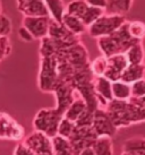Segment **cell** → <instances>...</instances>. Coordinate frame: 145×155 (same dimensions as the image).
<instances>
[{
    "instance_id": "13",
    "label": "cell",
    "mask_w": 145,
    "mask_h": 155,
    "mask_svg": "<svg viewBox=\"0 0 145 155\" xmlns=\"http://www.w3.org/2000/svg\"><path fill=\"white\" fill-rule=\"evenodd\" d=\"M94 90L98 96L99 108L106 109L108 103L113 100L112 94V82L104 76L94 77Z\"/></svg>"
},
{
    "instance_id": "36",
    "label": "cell",
    "mask_w": 145,
    "mask_h": 155,
    "mask_svg": "<svg viewBox=\"0 0 145 155\" xmlns=\"http://www.w3.org/2000/svg\"><path fill=\"white\" fill-rule=\"evenodd\" d=\"M85 2L89 6H92V7L104 9L106 12L108 9V0H85Z\"/></svg>"
},
{
    "instance_id": "32",
    "label": "cell",
    "mask_w": 145,
    "mask_h": 155,
    "mask_svg": "<svg viewBox=\"0 0 145 155\" xmlns=\"http://www.w3.org/2000/svg\"><path fill=\"white\" fill-rule=\"evenodd\" d=\"M13 47L9 36H0V62L10 56Z\"/></svg>"
},
{
    "instance_id": "30",
    "label": "cell",
    "mask_w": 145,
    "mask_h": 155,
    "mask_svg": "<svg viewBox=\"0 0 145 155\" xmlns=\"http://www.w3.org/2000/svg\"><path fill=\"white\" fill-rule=\"evenodd\" d=\"M75 128H76V124L74 121L67 119L66 117H64L61 122H60L59 128H58V135L69 139L72 137V133L75 131Z\"/></svg>"
},
{
    "instance_id": "24",
    "label": "cell",
    "mask_w": 145,
    "mask_h": 155,
    "mask_svg": "<svg viewBox=\"0 0 145 155\" xmlns=\"http://www.w3.org/2000/svg\"><path fill=\"white\" fill-rule=\"evenodd\" d=\"M112 94L116 100L128 101L132 99V85L121 79L112 82Z\"/></svg>"
},
{
    "instance_id": "5",
    "label": "cell",
    "mask_w": 145,
    "mask_h": 155,
    "mask_svg": "<svg viewBox=\"0 0 145 155\" xmlns=\"http://www.w3.org/2000/svg\"><path fill=\"white\" fill-rule=\"evenodd\" d=\"M25 138L24 127L7 112H0V140L21 142Z\"/></svg>"
},
{
    "instance_id": "7",
    "label": "cell",
    "mask_w": 145,
    "mask_h": 155,
    "mask_svg": "<svg viewBox=\"0 0 145 155\" xmlns=\"http://www.w3.org/2000/svg\"><path fill=\"white\" fill-rule=\"evenodd\" d=\"M106 110L118 129L126 128L133 125L130 114H129V109H128V101L116 99L111 100L108 103Z\"/></svg>"
},
{
    "instance_id": "22",
    "label": "cell",
    "mask_w": 145,
    "mask_h": 155,
    "mask_svg": "<svg viewBox=\"0 0 145 155\" xmlns=\"http://www.w3.org/2000/svg\"><path fill=\"white\" fill-rule=\"evenodd\" d=\"M52 146L53 155H75L70 140L60 135L52 137Z\"/></svg>"
},
{
    "instance_id": "25",
    "label": "cell",
    "mask_w": 145,
    "mask_h": 155,
    "mask_svg": "<svg viewBox=\"0 0 145 155\" xmlns=\"http://www.w3.org/2000/svg\"><path fill=\"white\" fill-rule=\"evenodd\" d=\"M134 0H108V13H118L126 14L128 13L133 6Z\"/></svg>"
},
{
    "instance_id": "6",
    "label": "cell",
    "mask_w": 145,
    "mask_h": 155,
    "mask_svg": "<svg viewBox=\"0 0 145 155\" xmlns=\"http://www.w3.org/2000/svg\"><path fill=\"white\" fill-rule=\"evenodd\" d=\"M22 142L27 147H30L35 155H53L52 138L42 131L34 130L30 135L25 136Z\"/></svg>"
},
{
    "instance_id": "34",
    "label": "cell",
    "mask_w": 145,
    "mask_h": 155,
    "mask_svg": "<svg viewBox=\"0 0 145 155\" xmlns=\"http://www.w3.org/2000/svg\"><path fill=\"white\" fill-rule=\"evenodd\" d=\"M18 39L23 41V42H25V43H31V42H33L34 41V36L31 34V32L26 27L22 25L19 27V30H18Z\"/></svg>"
},
{
    "instance_id": "16",
    "label": "cell",
    "mask_w": 145,
    "mask_h": 155,
    "mask_svg": "<svg viewBox=\"0 0 145 155\" xmlns=\"http://www.w3.org/2000/svg\"><path fill=\"white\" fill-rule=\"evenodd\" d=\"M128 103L133 125L145 122V96L140 99L132 97L130 100H128Z\"/></svg>"
},
{
    "instance_id": "27",
    "label": "cell",
    "mask_w": 145,
    "mask_h": 155,
    "mask_svg": "<svg viewBox=\"0 0 145 155\" xmlns=\"http://www.w3.org/2000/svg\"><path fill=\"white\" fill-rule=\"evenodd\" d=\"M108 68V57L101 56L96 57L94 60L91 61V70L95 77L99 76H104Z\"/></svg>"
},
{
    "instance_id": "28",
    "label": "cell",
    "mask_w": 145,
    "mask_h": 155,
    "mask_svg": "<svg viewBox=\"0 0 145 155\" xmlns=\"http://www.w3.org/2000/svg\"><path fill=\"white\" fill-rule=\"evenodd\" d=\"M104 13H107L104 9L98 8V7H92V6H89L86 12L84 13L83 17H82V21L84 22L87 27L90 25H92L98 18H100Z\"/></svg>"
},
{
    "instance_id": "29",
    "label": "cell",
    "mask_w": 145,
    "mask_h": 155,
    "mask_svg": "<svg viewBox=\"0 0 145 155\" xmlns=\"http://www.w3.org/2000/svg\"><path fill=\"white\" fill-rule=\"evenodd\" d=\"M128 31L133 38L137 41H143L145 39V23L142 21L128 22Z\"/></svg>"
},
{
    "instance_id": "20",
    "label": "cell",
    "mask_w": 145,
    "mask_h": 155,
    "mask_svg": "<svg viewBox=\"0 0 145 155\" xmlns=\"http://www.w3.org/2000/svg\"><path fill=\"white\" fill-rule=\"evenodd\" d=\"M46 6H47L48 13L49 16L56 21V22H60L62 21V17L66 14V6L67 4L64 0H44Z\"/></svg>"
},
{
    "instance_id": "33",
    "label": "cell",
    "mask_w": 145,
    "mask_h": 155,
    "mask_svg": "<svg viewBox=\"0 0 145 155\" xmlns=\"http://www.w3.org/2000/svg\"><path fill=\"white\" fill-rule=\"evenodd\" d=\"M132 85V97H144L145 96V78H142L137 82L130 84Z\"/></svg>"
},
{
    "instance_id": "1",
    "label": "cell",
    "mask_w": 145,
    "mask_h": 155,
    "mask_svg": "<svg viewBox=\"0 0 145 155\" xmlns=\"http://www.w3.org/2000/svg\"><path fill=\"white\" fill-rule=\"evenodd\" d=\"M96 40H98V48L101 54L108 57V58L118 54V53H125L133 44L138 42L129 33L128 22L125 23L115 33L107 35V36L99 38Z\"/></svg>"
},
{
    "instance_id": "23",
    "label": "cell",
    "mask_w": 145,
    "mask_h": 155,
    "mask_svg": "<svg viewBox=\"0 0 145 155\" xmlns=\"http://www.w3.org/2000/svg\"><path fill=\"white\" fill-rule=\"evenodd\" d=\"M96 155H113V143L112 137L109 136H99L92 144Z\"/></svg>"
},
{
    "instance_id": "26",
    "label": "cell",
    "mask_w": 145,
    "mask_h": 155,
    "mask_svg": "<svg viewBox=\"0 0 145 155\" xmlns=\"http://www.w3.org/2000/svg\"><path fill=\"white\" fill-rule=\"evenodd\" d=\"M87 7L89 5L85 2V0H70L66 6V13L82 18Z\"/></svg>"
},
{
    "instance_id": "31",
    "label": "cell",
    "mask_w": 145,
    "mask_h": 155,
    "mask_svg": "<svg viewBox=\"0 0 145 155\" xmlns=\"http://www.w3.org/2000/svg\"><path fill=\"white\" fill-rule=\"evenodd\" d=\"M13 32V22L6 14H0V36H9Z\"/></svg>"
},
{
    "instance_id": "39",
    "label": "cell",
    "mask_w": 145,
    "mask_h": 155,
    "mask_svg": "<svg viewBox=\"0 0 145 155\" xmlns=\"http://www.w3.org/2000/svg\"><path fill=\"white\" fill-rule=\"evenodd\" d=\"M2 13V4H1V0H0V14Z\"/></svg>"
},
{
    "instance_id": "37",
    "label": "cell",
    "mask_w": 145,
    "mask_h": 155,
    "mask_svg": "<svg viewBox=\"0 0 145 155\" xmlns=\"http://www.w3.org/2000/svg\"><path fill=\"white\" fill-rule=\"evenodd\" d=\"M78 155H96V153L94 152L93 147L89 146V147H86V148H84Z\"/></svg>"
},
{
    "instance_id": "12",
    "label": "cell",
    "mask_w": 145,
    "mask_h": 155,
    "mask_svg": "<svg viewBox=\"0 0 145 155\" xmlns=\"http://www.w3.org/2000/svg\"><path fill=\"white\" fill-rule=\"evenodd\" d=\"M129 62L125 53H118L108 58V68L104 74V77L110 79L111 82L119 81L124 70L128 67Z\"/></svg>"
},
{
    "instance_id": "21",
    "label": "cell",
    "mask_w": 145,
    "mask_h": 155,
    "mask_svg": "<svg viewBox=\"0 0 145 155\" xmlns=\"http://www.w3.org/2000/svg\"><path fill=\"white\" fill-rule=\"evenodd\" d=\"M125 54L127 57L128 62L130 65H140L144 64L145 60V48L142 43V41H138L135 44H133L132 47L125 52Z\"/></svg>"
},
{
    "instance_id": "10",
    "label": "cell",
    "mask_w": 145,
    "mask_h": 155,
    "mask_svg": "<svg viewBox=\"0 0 145 155\" xmlns=\"http://www.w3.org/2000/svg\"><path fill=\"white\" fill-rule=\"evenodd\" d=\"M94 131L98 136H109V137H115L118 128L116 127L113 121L109 116L106 109L99 108L94 111L93 124H92Z\"/></svg>"
},
{
    "instance_id": "35",
    "label": "cell",
    "mask_w": 145,
    "mask_h": 155,
    "mask_svg": "<svg viewBox=\"0 0 145 155\" xmlns=\"http://www.w3.org/2000/svg\"><path fill=\"white\" fill-rule=\"evenodd\" d=\"M13 155H35V153L31 150L30 147L26 146L24 143L21 142L16 145L13 152Z\"/></svg>"
},
{
    "instance_id": "18",
    "label": "cell",
    "mask_w": 145,
    "mask_h": 155,
    "mask_svg": "<svg viewBox=\"0 0 145 155\" xmlns=\"http://www.w3.org/2000/svg\"><path fill=\"white\" fill-rule=\"evenodd\" d=\"M142 78H145V64H140V65L129 64L127 68L124 70L120 79L128 84H133Z\"/></svg>"
},
{
    "instance_id": "3",
    "label": "cell",
    "mask_w": 145,
    "mask_h": 155,
    "mask_svg": "<svg viewBox=\"0 0 145 155\" xmlns=\"http://www.w3.org/2000/svg\"><path fill=\"white\" fill-rule=\"evenodd\" d=\"M125 23H127V18L124 14L118 13H104L100 18L87 27V33L91 38L99 39L102 36H107L115 33L119 30Z\"/></svg>"
},
{
    "instance_id": "17",
    "label": "cell",
    "mask_w": 145,
    "mask_h": 155,
    "mask_svg": "<svg viewBox=\"0 0 145 155\" xmlns=\"http://www.w3.org/2000/svg\"><path fill=\"white\" fill-rule=\"evenodd\" d=\"M87 109H89V107H87V103L85 102V100L78 94L76 97H75L74 102L69 105V108L67 109V111L65 112L64 117H66L67 119L74 121V122H76Z\"/></svg>"
},
{
    "instance_id": "9",
    "label": "cell",
    "mask_w": 145,
    "mask_h": 155,
    "mask_svg": "<svg viewBox=\"0 0 145 155\" xmlns=\"http://www.w3.org/2000/svg\"><path fill=\"white\" fill-rule=\"evenodd\" d=\"M51 22L50 16H23L22 25L30 31L35 40H42L49 35Z\"/></svg>"
},
{
    "instance_id": "8",
    "label": "cell",
    "mask_w": 145,
    "mask_h": 155,
    "mask_svg": "<svg viewBox=\"0 0 145 155\" xmlns=\"http://www.w3.org/2000/svg\"><path fill=\"white\" fill-rule=\"evenodd\" d=\"M98 137L99 136L94 131L92 126H76L75 131L69 138L75 155H78L86 147L92 146V144Z\"/></svg>"
},
{
    "instance_id": "4",
    "label": "cell",
    "mask_w": 145,
    "mask_h": 155,
    "mask_svg": "<svg viewBox=\"0 0 145 155\" xmlns=\"http://www.w3.org/2000/svg\"><path fill=\"white\" fill-rule=\"evenodd\" d=\"M62 118L64 114L56 107L40 109L33 118V128L52 138L58 135V128Z\"/></svg>"
},
{
    "instance_id": "14",
    "label": "cell",
    "mask_w": 145,
    "mask_h": 155,
    "mask_svg": "<svg viewBox=\"0 0 145 155\" xmlns=\"http://www.w3.org/2000/svg\"><path fill=\"white\" fill-rule=\"evenodd\" d=\"M16 6L23 16H49L44 0H16Z\"/></svg>"
},
{
    "instance_id": "38",
    "label": "cell",
    "mask_w": 145,
    "mask_h": 155,
    "mask_svg": "<svg viewBox=\"0 0 145 155\" xmlns=\"http://www.w3.org/2000/svg\"><path fill=\"white\" fill-rule=\"evenodd\" d=\"M120 155H130L129 153H127V152H124V151H121V154Z\"/></svg>"
},
{
    "instance_id": "11",
    "label": "cell",
    "mask_w": 145,
    "mask_h": 155,
    "mask_svg": "<svg viewBox=\"0 0 145 155\" xmlns=\"http://www.w3.org/2000/svg\"><path fill=\"white\" fill-rule=\"evenodd\" d=\"M52 94H55L56 97V108L62 114H65L69 105L74 102L75 97L78 95V92L69 83L59 82Z\"/></svg>"
},
{
    "instance_id": "2",
    "label": "cell",
    "mask_w": 145,
    "mask_h": 155,
    "mask_svg": "<svg viewBox=\"0 0 145 155\" xmlns=\"http://www.w3.org/2000/svg\"><path fill=\"white\" fill-rule=\"evenodd\" d=\"M59 83L58 59L55 56L40 57L38 87L43 93H53Z\"/></svg>"
},
{
    "instance_id": "19",
    "label": "cell",
    "mask_w": 145,
    "mask_h": 155,
    "mask_svg": "<svg viewBox=\"0 0 145 155\" xmlns=\"http://www.w3.org/2000/svg\"><path fill=\"white\" fill-rule=\"evenodd\" d=\"M123 151L130 155H145V137L128 138L123 144Z\"/></svg>"
},
{
    "instance_id": "15",
    "label": "cell",
    "mask_w": 145,
    "mask_h": 155,
    "mask_svg": "<svg viewBox=\"0 0 145 155\" xmlns=\"http://www.w3.org/2000/svg\"><path fill=\"white\" fill-rule=\"evenodd\" d=\"M61 23L69 32H72V34L77 35V36H81L87 32V26L84 24L82 18L70 15V14H65Z\"/></svg>"
}]
</instances>
